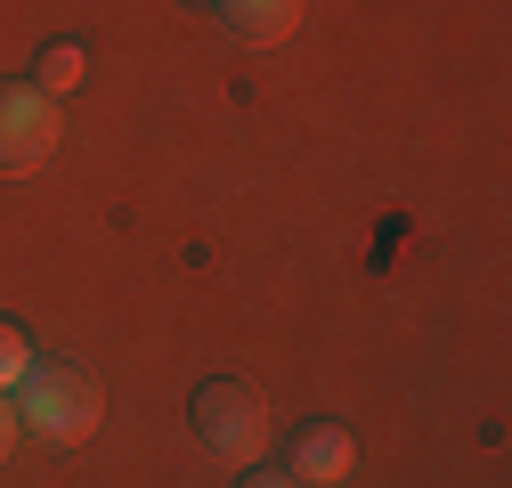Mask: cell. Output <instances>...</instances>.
I'll list each match as a JSON object with an SVG mask.
<instances>
[{
	"instance_id": "1",
	"label": "cell",
	"mask_w": 512,
	"mask_h": 488,
	"mask_svg": "<svg viewBox=\"0 0 512 488\" xmlns=\"http://www.w3.org/2000/svg\"><path fill=\"white\" fill-rule=\"evenodd\" d=\"M17 423L49 448H82L98 432V383L82 366H33L17 383Z\"/></svg>"
},
{
	"instance_id": "2",
	"label": "cell",
	"mask_w": 512,
	"mask_h": 488,
	"mask_svg": "<svg viewBox=\"0 0 512 488\" xmlns=\"http://www.w3.org/2000/svg\"><path fill=\"white\" fill-rule=\"evenodd\" d=\"M49 147H57V98L33 82H0V163L33 171Z\"/></svg>"
},
{
	"instance_id": "3",
	"label": "cell",
	"mask_w": 512,
	"mask_h": 488,
	"mask_svg": "<svg viewBox=\"0 0 512 488\" xmlns=\"http://www.w3.org/2000/svg\"><path fill=\"white\" fill-rule=\"evenodd\" d=\"M187 415H196V440H204L212 456H228V464H252V456H261V407H252L236 383H204Z\"/></svg>"
},
{
	"instance_id": "4",
	"label": "cell",
	"mask_w": 512,
	"mask_h": 488,
	"mask_svg": "<svg viewBox=\"0 0 512 488\" xmlns=\"http://www.w3.org/2000/svg\"><path fill=\"white\" fill-rule=\"evenodd\" d=\"M350 456H358V448H350L342 423H309V432L293 440V480H301V488H309V480H342Z\"/></svg>"
},
{
	"instance_id": "5",
	"label": "cell",
	"mask_w": 512,
	"mask_h": 488,
	"mask_svg": "<svg viewBox=\"0 0 512 488\" xmlns=\"http://www.w3.org/2000/svg\"><path fill=\"white\" fill-rule=\"evenodd\" d=\"M212 17L228 33H244V41H277L293 25V0H212Z\"/></svg>"
},
{
	"instance_id": "6",
	"label": "cell",
	"mask_w": 512,
	"mask_h": 488,
	"mask_svg": "<svg viewBox=\"0 0 512 488\" xmlns=\"http://www.w3.org/2000/svg\"><path fill=\"white\" fill-rule=\"evenodd\" d=\"M82 74H90L82 41H49V49H41V82H33V90H49V98H57V90H74Z\"/></svg>"
},
{
	"instance_id": "7",
	"label": "cell",
	"mask_w": 512,
	"mask_h": 488,
	"mask_svg": "<svg viewBox=\"0 0 512 488\" xmlns=\"http://www.w3.org/2000/svg\"><path fill=\"white\" fill-rule=\"evenodd\" d=\"M25 375H33V342H25L9 318H0V391H17Z\"/></svg>"
},
{
	"instance_id": "8",
	"label": "cell",
	"mask_w": 512,
	"mask_h": 488,
	"mask_svg": "<svg viewBox=\"0 0 512 488\" xmlns=\"http://www.w3.org/2000/svg\"><path fill=\"white\" fill-rule=\"evenodd\" d=\"M9 448H17V407L0 399V456H9Z\"/></svg>"
},
{
	"instance_id": "9",
	"label": "cell",
	"mask_w": 512,
	"mask_h": 488,
	"mask_svg": "<svg viewBox=\"0 0 512 488\" xmlns=\"http://www.w3.org/2000/svg\"><path fill=\"white\" fill-rule=\"evenodd\" d=\"M244 488H301V480H293V472H252Z\"/></svg>"
},
{
	"instance_id": "10",
	"label": "cell",
	"mask_w": 512,
	"mask_h": 488,
	"mask_svg": "<svg viewBox=\"0 0 512 488\" xmlns=\"http://www.w3.org/2000/svg\"><path fill=\"white\" fill-rule=\"evenodd\" d=\"M204 9H212V0H204Z\"/></svg>"
}]
</instances>
